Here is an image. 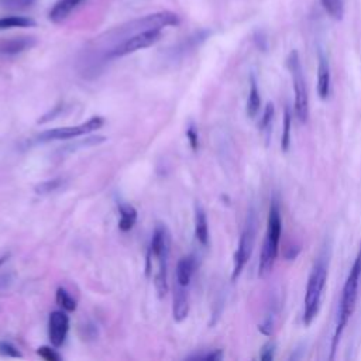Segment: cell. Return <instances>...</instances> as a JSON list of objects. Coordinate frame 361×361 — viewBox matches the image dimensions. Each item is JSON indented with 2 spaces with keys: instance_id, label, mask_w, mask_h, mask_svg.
<instances>
[{
  "instance_id": "6da1fadb",
  "label": "cell",
  "mask_w": 361,
  "mask_h": 361,
  "mask_svg": "<svg viewBox=\"0 0 361 361\" xmlns=\"http://www.w3.org/2000/svg\"><path fill=\"white\" fill-rule=\"evenodd\" d=\"M180 21L179 16L173 11H158L152 13L144 17H138L135 20H131L126 24H121L118 27H114L97 38H94L92 42L87 44L83 55V69L85 72L96 73L99 68H102L106 63V55L120 42L127 39L128 37L145 31V30H162L165 27L178 25Z\"/></svg>"
},
{
  "instance_id": "7a4b0ae2",
  "label": "cell",
  "mask_w": 361,
  "mask_h": 361,
  "mask_svg": "<svg viewBox=\"0 0 361 361\" xmlns=\"http://www.w3.org/2000/svg\"><path fill=\"white\" fill-rule=\"evenodd\" d=\"M360 282H361V250L358 251L350 272L347 275V279L343 286L341 292V299H340V306H338V314H337V323L334 329V334L331 338V357L334 355L340 338L355 310L357 299H358V290H360Z\"/></svg>"
},
{
  "instance_id": "3957f363",
  "label": "cell",
  "mask_w": 361,
  "mask_h": 361,
  "mask_svg": "<svg viewBox=\"0 0 361 361\" xmlns=\"http://www.w3.org/2000/svg\"><path fill=\"white\" fill-rule=\"evenodd\" d=\"M329 258H330L329 250H323L317 255L312 267L310 275L307 278V285H306V292L303 299V316H302L305 326H310L319 314L323 292H324L327 275H329Z\"/></svg>"
},
{
  "instance_id": "277c9868",
  "label": "cell",
  "mask_w": 361,
  "mask_h": 361,
  "mask_svg": "<svg viewBox=\"0 0 361 361\" xmlns=\"http://www.w3.org/2000/svg\"><path fill=\"white\" fill-rule=\"evenodd\" d=\"M281 233H282V220H281V209L276 199L271 202L269 210H268V219H267V230L265 237L259 254V262H258V276L265 278L268 274H271L278 251H279V241H281Z\"/></svg>"
},
{
  "instance_id": "5b68a950",
  "label": "cell",
  "mask_w": 361,
  "mask_h": 361,
  "mask_svg": "<svg viewBox=\"0 0 361 361\" xmlns=\"http://www.w3.org/2000/svg\"><path fill=\"white\" fill-rule=\"evenodd\" d=\"M171 247V235L165 226L158 224L152 233L149 254L157 262V271L154 275V285L159 298L166 295L168 290V257Z\"/></svg>"
},
{
  "instance_id": "8992f818",
  "label": "cell",
  "mask_w": 361,
  "mask_h": 361,
  "mask_svg": "<svg viewBox=\"0 0 361 361\" xmlns=\"http://www.w3.org/2000/svg\"><path fill=\"white\" fill-rule=\"evenodd\" d=\"M286 66L292 76V85L295 92V114L298 120L305 124L309 118V93L303 66L296 49H292L286 58Z\"/></svg>"
},
{
  "instance_id": "52a82bcc",
  "label": "cell",
  "mask_w": 361,
  "mask_h": 361,
  "mask_svg": "<svg viewBox=\"0 0 361 361\" xmlns=\"http://www.w3.org/2000/svg\"><path fill=\"white\" fill-rule=\"evenodd\" d=\"M257 226H258V219L257 213L254 209H250L245 217V223L243 227V231L240 234L238 245L234 252L233 258V271H231V281H237V278L241 275L244 267L247 265L252 250L255 244V237H257Z\"/></svg>"
},
{
  "instance_id": "ba28073f",
  "label": "cell",
  "mask_w": 361,
  "mask_h": 361,
  "mask_svg": "<svg viewBox=\"0 0 361 361\" xmlns=\"http://www.w3.org/2000/svg\"><path fill=\"white\" fill-rule=\"evenodd\" d=\"M162 37V30H145L141 32H137L131 37H128L127 39H124L123 42H120L118 45H116L107 55H106V62L133 54L135 51L148 48L151 45H154L155 42H158Z\"/></svg>"
},
{
  "instance_id": "9c48e42d",
  "label": "cell",
  "mask_w": 361,
  "mask_h": 361,
  "mask_svg": "<svg viewBox=\"0 0 361 361\" xmlns=\"http://www.w3.org/2000/svg\"><path fill=\"white\" fill-rule=\"evenodd\" d=\"M104 120L102 117H92L85 123H80L78 126H71V127H58V128H51L47 131H42L41 134L37 135L38 142H49V141H61V140H71L75 137L86 135L103 126Z\"/></svg>"
},
{
  "instance_id": "30bf717a",
  "label": "cell",
  "mask_w": 361,
  "mask_h": 361,
  "mask_svg": "<svg viewBox=\"0 0 361 361\" xmlns=\"http://www.w3.org/2000/svg\"><path fill=\"white\" fill-rule=\"evenodd\" d=\"M69 330V317L62 310H55L49 314L48 336L54 347H61Z\"/></svg>"
},
{
  "instance_id": "8fae6325",
  "label": "cell",
  "mask_w": 361,
  "mask_h": 361,
  "mask_svg": "<svg viewBox=\"0 0 361 361\" xmlns=\"http://www.w3.org/2000/svg\"><path fill=\"white\" fill-rule=\"evenodd\" d=\"M35 44H37V39L34 37H28V35L4 38L0 41V54L7 55V56L18 55V54L32 48Z\"/></svg>"
},
{
  "instance_id": "7c38bea8",
  "label": "cell",
  "mask_w": 361,
  "mask_h": 361,
  "mask_svg": "<svg viewBox=\"0 0 361 361\" xmlns=\"http://www.w3.org/2000/svg\"><path fill=\"white\" fill-rule=\"evenodd\" d=\"M331 89V75L327 58L320 54L317 63V94L322 100H327Z\"/></svg>"
},
{
  "instance_id": "4fadbf2b",
  "label": "cell",
  "mask_w": 361,
  "mask_h": 361,
  "mask_svg": "<svg viewBox=\"0 0 361 361\" xmlns=\"http://www.w3.org/2000/svg\"><path fill=\"white\" fill-rule=\"evenodd\" d=\"M173 319L175 322H182L188 317L189 313V296L185 286L176 283L173 290Z\"/></svg>"
},
{
  "instance_id": "5bb4252c",
  "label": "cell",
  "mask_w": 361,
  "mask_h": 361,
  "mask_svg": "<svg viewBox=\"0 0 361 361\" xmlns=\"http://www.w3.org/2000/svg\"><path fill=\"white\" fill-rule=\"evenodd\" d=\"M195 269H196L195 257L188 255V257H183L182 259H179V262L176 265V272H175L176 283L180 285V286L188 288L190 281H192V276L195 274Z\"/></svg>"
},
{
  "instance_id": "9a60e30c",
  "label": "cell",
  "mask_w": 361,
  "mask_h": 361,
  "mask_svg": "<svg viewBox=\"0 0 361 361\" xmlns=\"http://www.w3.org/2000/svg\"><path fill=\"white\" fill-rule=\"evenodd\" d=\"M83 1L85 0H58L49 10L48 17L52 23H61Z\"/></svg>"
},
{
  "instance_id": "2e32d148",
  "label": "cell",
  "mask_w": 361,
  "mask_h": 361,
  "mask_svg": "<svg viewBox=\"0 0 361 361\" xmlns=\"http://www.w3.org/2000/svg\"><path fill=\"white\" fill-rule=\"evenodd\" d=\"M195 235L203 247L209 244V223L206 212L200 204H196L195 207Z\"/></svg>"
},
{
  "instance_id": "e0dca14e",
  "label": "cell",
  "mask_w": 361,
  "mask_h": 361,
  "mask_svg": "<svg viewBox=\"0 0 361 361\" xmlns=\"http://www.w3.org/2000/svg\"><path fill=\"white\" fill-rule=\"evenodd\" d=\"M118 213H120V220H118V228L121 231H128L133 228V226L137 221V210L127 203H120L118 204Z\"/></svg>"
},
{
  "instance_id": "ac0fdd59",
  "label": "cell",
  "mask_w": 361,
  "mask_h": 361,
  "mask_svg": "<svg viewBox=\"0 0 361 361\" xmlns=\"http://www.w3.org/2000/svg\"><path fill=\"white\" fill-rule=\"evenodd\" d=\"M261 109V94L254 76L250 79V92L247 97V113L250 117H255Z\"/></svg>"
},
{
  "instance_id": "d6986e66",
  "label": "cell",
  "mask_w": 361,
  "mask_h": 361,
  "mask_svg": "<svg viewBox=\"0 0 361 361\" xmlns=\"http://www.w3.org/2000/svg\"><path fill=\"white\" fill-rule=\"evenodd\" d=\"M35 21L30 17H23V16H7L0 18V30L6 28H27V27H34Z\"/></svg>"
},
{
  "instance_id": "ffe728a7",
  "label": "cell",
  "mask_w": 361,
  "mask_h": 361,
  "mask_svg": "<svg viewBox=\"0 0 361 361\" xmlns=\"http://www.w3.org/2000/svg\"><path fill=\"white\" fill-rule=\"evenodd\" d=\"M323 8L326 13L334 18V20H341L344 16V4L343 0H320Z\"/></svg>"
},
{
  "instance_id": "44dd1931",
  "label": "cell",
  "mask_w": 361,
  "mask_h": 361,
  "mask_svg": "<svg viewBox=\"0 0 361 361\" xmlns=\"http://www.w3.org/2000/svg\"><path fill=\"white\" fill-rule=\"evenodd\" d=\"M290 126H292V114L289 107L285 109L283 113V130H282V137H281V147L283 151H288L290 145Z\"/></svg>"
},
{
  "instance_id": "7402d4cb",
  "label": "cell",
  "mask_w": 361,
  "mask_h": 361,
  "mask_svg": "<svg viewBox=\"0 0 361 361\" xmlns=\"http://www.w3.org/2000/svg\"><path fill=\"white\" fill-rule=\"evenodd\" d=\"M56 303L66 312H73L76 309V300L63 289V288H58L56 289V295H55Z\"/></svg>"
},
{
  "instance_id": "603a6c76",
  "label": "cell",
  "mask_w": 361,
  "mask_h": 361,
  "mask_svg": "<svg viewBox=\"0 0 361 361\" xmlns=\"http://www.w3.org/2000/svg\"><path fill=\"white\" fill-rule=\"evenodd\" d=\"M62 185H63V179H61V178L44 180L42 183H39V185L35 188V192L39 193V195L52 193V192H56L59 188H62Z\"/></svg>"
},
{
  "instance_id": "cb8c5ba5",
  "label": "cell",
  "mask_w": 361,
  "mask_h": 361,
  "mask_svg": "<svg viewBox=\"0 0 361 361\" xmlns=\"http://www.w3.org/2000/svg\"><path fill=\"white\" fill-rule=\"evenodd\" d=\"M272 118H274V104L272 103H268L264 109V113H262V117H261V121H259V128L261 131L264 133H269L271 131V126H272Z\"/></svg>"
},
{
  "instance_id": "d4e9b609",
  "label": "cell",
  "mask_w": 361,
  "mask_h": 361,
  "mask_svg": "<svg viewBox=\"0 0 361 361\" xmlns=\"http://www.w3.org/2000/svg\"><path fill=\"white\" fill-rule=\"evenodd\" d=\"M35 1L37 0H0V4L8 10H25Z\"/></svg>"
},
{
  "instance_id": "484cf974",
  "label": "cell",
  "mask_w": 361,
  "mask_h": 361,
  "mask_svg": "<svg viewBox=\"0 0 361 361\" xmlns=\"http://www.w3.org/2000/svg\"><path fill=\"white\" fill-rule=\"evenodd\" d=\"M37 353H38V355H39L41 358H44L45 361H61V360H62V357H61L54 348H51V347H48V345L39 347V348L37 350Z\"/></svg>"
},
{
  "instance_id": "4316f807",
  "label": "cell",
  "mask_w": 361,
  "mask_h": 361,
  "mask_svg": "<svg viewBox=\"0 0 361 361\" xmlns=\"http://www.w3.org/2000/svg\"><path fill=\"white\" fill-rule=\"evenodd\" d=\"M0 354L3 357H13V358H17V357H21V353L10 343V341H0Z\"/></svg>"
},
{
  "instance_id": "83f0119b",
  "label": "cell",
  "mask_w": 361,
  "mask_h": 361,
  "mask_svg": "<svg viewBox=\"0 0 361 361\" xmlns=\"http://www.w3.org/2000/svg\"><path fill=\"white\" fill-rule=\"evenodd\" d=\"M275 348H276V345H275V343H274V341H268V343H265V344L262 345L261 351H259V358H261V360H264V361H269V360H272V358H274V355H275Z\"/></svg>"
},
{
  "instance_id": "f1b7e54d",
  "label": "cell",
  "mask_w": 361,
  "mask_h": 361,
  "mask_svg": "<svg viewBox=\"0 0 361 361\" xmlns=\"http://www.w3.org/2000/svg\"><path fill=\"white\" fill-rule=\"evenodd\" d=\"M189 358H193V360H207V361H219V360L223 358V353H221V350H213L210 353L199 354V355H192Z\"/></svg>"
},
{
  "instance_id": "f546056e",
  "label": "cell",
  "mask_w": 361,
  "mask_h": 361,
  "mask_svg": "<svg viewBox=\"0 0 361 361\" xmlns=\"http://www.w3.org/2000/svg\"><path fill=\"white\" fill-rule=\"evenodd\" d=\"M186 137L189 140V144H190L192 149L196 151L197 147H199V137H197V130L195 128V126H192V124L189 126V128L186 130Z\"/></svg>"
},
{
  "instance_id": "4dcf8cb0",
  "label": "cell",
  "mask_w": 361,
  "mask_h": 361,
  "mask_svg": "<svg viewBox=\"0 0 361 361\" xmlns=\"http://www.w3.org/2000/svg\"><path fill=\"white\" fill-rule=\"evenodd\" d=\"M6 258H7V257H4V255H3V257H0V265L6 261Z\"/></svg>"
}]
</instances>
